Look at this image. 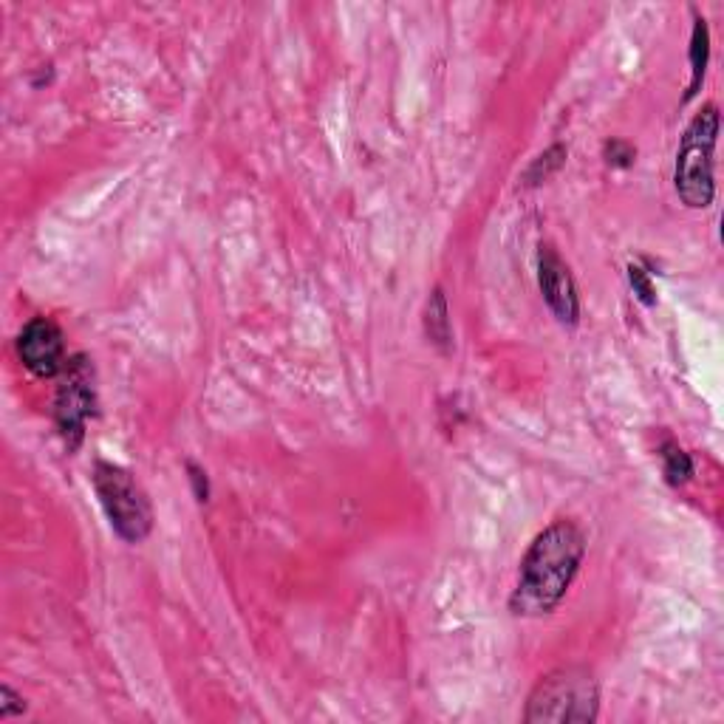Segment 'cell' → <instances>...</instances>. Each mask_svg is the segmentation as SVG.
Segmentation results:
<instances>
[{
    "mask_svg": "<svg viewBox=\"0 0 724 724\" xmlns=\"http://www.w3.org/2000/svg\"><path fill=\"white\" fill-rule=\"evenodd\" d=\"M23 710H26V702L9 685H3L0 688V719H12V716L23 713Z\"/></svg>",
    "mask_w": 724,
    "mask_h": 724,
    "instance_id": "obj_14",
    "label": "cell"
},
{
    "mask_svg": "<svg viewBox=\"0 0 724 724\" xmlns=\"http://www.w3.org/2000/svg\"><path fill=\"white\" fill-rule=\"evenodd\" d=\"M94 490L99 504L111 521V529L122 541L142 543L153 529V507L139 481L119 464L97 461L94 464Z\"/></svg>",
    "mask_w": 724,
    "mask_h": 724,
    "instance_id": "obj_4",
    "label": "cell"
},
{
    "mask_svg": "<svg viewBox=\"0 0 724 724\" xmlns=\"http://www.w3.org/2000/svg\"><path fill=\"white\" fill-rule=\"evenodd\" d=\"M586 555V535L575 521L560 518L543 529L521 560V577L510 597L512 614L543 617L558 609Z\"/></svg>",
    "mask_w": 724,
    "mask_h": 724,
    "instance_id": "obj_1",
    "label": "cell"
},
{
    "mask_svg": "<svg viewBox=\"0 0 724 724\" xmlns=\"http://www.w3.org/2000/svg\"><path fill=\"white\" fill-rule=\"evenodd\" d=\"M662 461H665V478H668L671 487H679V484H685L693 476V461L682 447L668 442V445L662 447Z\"/></svg>",
    "mask_w": 724,
    "mask_h": 724,
    "instance_id": "obj_10",
    "label": "cell"
},
{
    "mask_svg": "<svg viewBox=\"0 0 724 724\" xmlns=\"http://www.w3.org/2000/svg\"><path fill=\"white\" fill-rule=\"evenodd\" d=\"M538 280H541V292L546 297V306L558 317L560 326H577L580 320V297L569 266L563 264L555 247H541L538 255Z\"/></svg>",
    "mask_w": 724,
    "mask_h": 724,
    "instance_id": "obj_7",
    "label": "cell"
},
{
    "mask_svg": "<svg viewBox=\"0 0 724 724\" xmlns=\"http://www.w3.org/2000/svg\"><path fill=\"white\" fill-rule=\"evenodd\" d=\"M600 713V685L592 671L569 665L546 674L529 693L524 722L589 724Z\"/></svg>",
    "mask_w": 724,
    "mask_h": 724,
    "instance_id": "obj_2",
    "label": "cell"
},
{
    "mask_svg": "<svg viewBox=\"0 0 724 724\" xmlns=\"http://www.w3.org/2000/svg\"><path fill=\"white\" fill-rule=\"evenodd\" d=\"M628 280H631L634 295L640 297L645 306H654V303H657V292H654V286H651V280H648V272H645L642 266H628Z\"/></svg>",
    "mask_w": 724,
    "mask_h": 724,
    "instance_id": "obj_12",
    "label": "cell"
},
{
    "mask_svg": "<svg viewBox=\"0 0 724 724\" xmlns=\"http://www.w3.org/2000/svg\"><path fill=\"white\" fill-rule=\"evenodd\" d=\"M716 139H719V108L705 105L702 114L693 116L691 125L685 128L676 153V193L691 210H705L716 196V181H713Z\"/></svg>",
    "mask_w": 724,
    "mask_h": 724,
    "instance_id": "obj_3",
    "label": "cell"
},
{
    "mask_svg": "<svg viewBox=\"0 0 724 724\" xmlns=\"http://www.w3.org/2000/svg\"><path fill=\"white\" fill-rule=\"evenodd\" d=\"M63 331L49 317H34L26 323V329L17 337V357L32 371L34 377H57L66 360H63Z\"/></svg>",
    "mask_w": 724,
    "mask_h": 724,
    "instance_id": "obj_6",
    "label": "cell"
},
{
    "mask_svg": "<svg viewBox=\"0 0 724 724\" xmlns=\"http://www.w3.org/2000/svg\"><path fill=\"white\" fill-rule=\"evenodd\" d=\"M563 162H566V148L555 145V148H549L543 156H538V159L532 162V167H529L524 179H527V184H541V181L549 179L555 170H560Z\"/></svg>",
    "mask_w": 724,
    "mask_h": 724,
    "instance_id": "obj_11",
    "label": "cell"
},
{
    "mask_svg": "<svg viewBox=\"0 0 724 724\" xmlns=\"http://www.w3.org/2000/svg\"><path fill=\"white\" fill-rule=\"evenodd\" d=\"M97 413V374L94 365L85 354H74L66 360L63 379L57 388V402H54V419L60 436L66 439L68 450H77L83 445L85 425Z\"/></svg>",
    "mask_w": 724,
    "mask_h": 724,
    "instance_id": "obj_5",
    "label": "cell"
},
{
    "mask_svg": "<svg viewBox=\"0 0 724 724\" xmlns=\"http://www.w3.org/2000/svg\"><path fill=\"white\" fill-rule=\"evenodd\" d=\"M425 331H428L433 346H439L442 351H450V346H453V331H450V314H447V300L442 289H433L428 306H425Z\"/></svg>",
    "mask_w": 724,
    "mask_h": 724,
    "instance_id": "obj_8",
    "label": "cell"
},
{
    "mask_svg": "<svg viewBox=\"0 0 724 724\" xmlns=\"http://www.w3.org/2000/svg\"><path fill=\"white\" fill-rule=\"evenodd\" d=\"M187 473H190V484H193V493H196L198 501H207L210 498V481H207V473L193 464V461H187Z\"/></svg>",
    "mask_w": 724,
    "mask_h": 724,
    "instance_id": "obj_15",
    "label": "cell"
},
{
    "mask_svg": "<svg viewBox=\"0 0 724 724\" xmlns=\"http://www.w3.org/2000/svg\"><path fill=\"white\" fill-rule=\"evenodd\" d=\"M603 156H606V162L611 167H631L634 159H637V150L631 148L628 142H623V139H611L603 148Z\"/></svg>",
    "mask_w": 724,
    "mask_h": 724,
    "instance_id": "obj_13",
    "label": "cell"
},
{
    "mask_svg": "<svg viewBox=\"0 0 724 724\" xmlns=\"http://www.w3.org/2000/svg\"><path fill=\"white\" fill-rule=\"evenodd\" d=\"M708 57H710L708 23H705L702 17H696V23H693V37H691L693 80H691V88H688V94H685V99L696 97V91H699V85H702V77H705V68H708Z\"/></svg>",
    "mask_w": 724,
    "mask_h": 724,
    "instance_id": "obj_9",
    "label": "cell"
}]
</instances>
